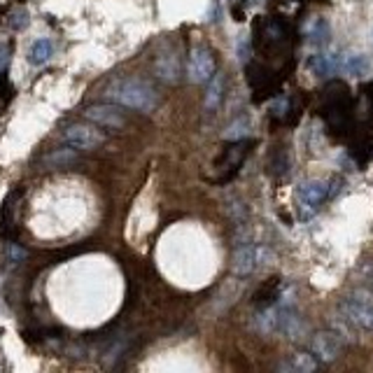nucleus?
Listing matches in <instances>:
<instances>
[{"label": "nucleus", "mask_w": 373, "mask_h": 373, "mask_svg": "<svg viewBox=\"0 0 373 373\" xmlns=\"http://www.w3.org/2000/svg\"><path fill=\"white\" fill-rule=\"evenodd\" d=\"M322 114L329 131L339 133V136H345L348 131H352V96L343 82H329V86H327Z\"/></svg>", "instance_id": "nucleus-2"}, {"label": "nucleus", "mask_w": 373, "mask_h": 373, "mask_svg": "<svg viewBox=\"0 0 373 373\" xmlns=\"http://www.w3.org/2000/svg\"><path fill=\"white\" fill-rule=\"evenodd\" d=\"M369 68H371L369 59L364 54H357V51H345V54L339 56V70L343 75L359 77V75H367Z\"/></svg>", "instance_id": "nucleus-12"}, {"label": "nucleus", "mask_w": 373, "mask_h": 373, "mask_svg": "<svg viewBox=\"0 0 373 373\" xmlns=\"http://www.w3.org/2000/svg\"><path fill=\"white\" fill-rule=\"evenodd\" d=\"M250 119L247 117H238L236 121H231L229 126H227V133H224V138L227 140H243L250 136Z\"/></svg>", "instance_id": "nucleus-20"}, {"label": "nucleus", "mask_w": 373, "mask_h": 373, "mask_svg": "<svg viewBox=\"0 0 373 373\" xmlns=\"http://www.w3.org/2000/svg\"><path fill=\"white\" fill-rule=\"evenodd\" d=\"M7 54H10L7 49H0V70H5V66H7Z\"/></svg>", "instance_id": "nucleus-22"}, {"label": "nucleus", "mask_w": 373, "mask_h": 373, "mask_svg": "<svg viewBox=\"0 0 373 373\" xmlns=\"http://www.w3.org/2000/svg\"><path fill=\"white\" fill-rule=\"evenodd\" d=\"M24 257H26V252L21 250L19 245L7 243V262H19V259H24Z\"/></svg>", "instance_id": "nucleus-21"}, {"label": "nucleus", "mask_w": 373, "mask_h": 373, "mask_svg": "<svg viewBox=\"0 0 373 373\" xmlns=\"http://www.w3.org/2000/svg\"><path fill=\"white\" fill-rule=\"evenodd\" d=\"M250 147L252 143H247V140H229V145L222 149V154L217 156L215 161V168H219V171H227V168H231V171H238V166L243 164V159L250 154Z\"/></svg>", "instance_id": "nucleus-10"}, {"label": "nucleus", "mask_w": 373, "mask_h": 373, "mask_svg": "<svg viewBox=\"0 0 373 373\" xmlns=\"http://www.w3.org/2000/svg\"><path fill=\"white\" fill-rule=\"evenodd\" d=\"M310 73L317 77H329L339 70V56L334 54H315L313 59L308 61Z\"/></svg>", "instance_id": "nucleus-18"}, {"label": "nucleus", "mask_w": 373, "mask_h": 373, "mask_svg": "<svg viewBox=\"0 0 373 373\" xmlns=\"http://www.w3.org/2000/svg\"><path fill=\"white\" fill-rule=\"evenodd\" d=\"M341 315L354 329L373 332V289H357L341 299Z\"/></svg>", "instance_id": "nucleus-3"}, {"label": "nucleus", "mask_w": 373, "mask_h": 373, "mask_svg": "<svg viewBox=\"0 0 373 373\" xmlns=\"http://www.w3.org/2000/svg\"><path fill=\"white\" fill-rule=\"evenodd\" d=\"M215 75V56L208 47H194L189 54V79L194 84H203Z\"/></svg>", "instance_id": "nucleus-8"}, {"label": "nucleus", "mask_w": 373, "mask_h": 373, "mask_svg": "<svg viewBox=\"0 0 373 373\" xmlns=\"http://www.w3.org/2000/svg\"><path fill=\"white\" fill-rule=\"evenodd\" d=\"M367 96H369V101H371V105H373V82H371L369 89H367Z\"/></svg>", "instance_id": "nucleus-23"}, {"label": "nucleus", "mask_w": 373, "mask_h": 373, "mask_svg": "<svg viewBox=\"0 0 373 373\" xmlns=\"http://www.w3.org/2000/svg\"><path fill=\"white\" fill-rule=\"evenodd\" d=\"M306 38H308V44L324 47V44L329 42V26L322 19H313L306 26Z\"/></svg>", "instance_id": "nucleus-19"}, {"label": "nucleus", "mask_w": 373, "mask_h": 373, "mask_svg": "<svg viewBox=\"0 0 373 373\" xmlns=\"http://www.w3.org/2000/svg\"><path fill=\"white\" fill-rule=\"evenodd\" d=\"M275 259L271 247L266 245H243L234 252V262H231V273L247 278V275L257 273L264 266H269Z\"/></svg>", "instance_id": "nucleus-4"}, {"label": "nucleus", "mask_w": 373, "mask_h": 373, "mask_svg": "<svg viewBox=\"0 0 373 373\" xmlns=\"http://www.w3.org/2000/svg\"><path fill=\"white\" fill-rule=\"evenodd\" d=\"M154 70L164 82H177V77H180V61H177L175 54H161L156 59Z\"/></svg>", "instance_id": "nucleus-17"}, {"label": "nucleus", "mask_w": 373, "mask_h": 373, "mask_svg": "<svg viewBox=\"0 0 373 373\" xmlns=\"http://www.w3.org/2000/svg\"><path fill=\"white\" fill-rule=\"evenodd\" d=\"M108 99L114 103L124 105V108L138 110V112H152L159 105V96L152 86L138 77H126V79H117L108 86L105 91Z\"/></svg>", "instance_id": "nucleus-1"}, {"label": "nucleus", "mask_w": 373, "mask_h": 373, "mask_svg": "<svg viewBox=\"0 0 373 373\" xmlns=\"http://www.w3.org/2000/svg\"><path fill=\"white\" fill-rule=\"evenodd\" d=\"M51 56H54V42L49 38H38L31 42L29 47V64L35 68H42L44 64H49Z\"/></svg>", "instance_id": "nucleus-14"}, {"label": "nucleus", "mask_w": 373, "mask_h": 373, "mask_svg": "<svg viewBox=\"0 0 373 373\" xmlns=\"http://www.w3.org/2000/svg\"><path fill=\"white\" fill-rule=\"evenodd\" d=\"M282 299V285H280V278H271L266 285H262V289L254 294V304L259 308H266V306H273L278 304Z\"/></svg>", "instance_id": "nucleus-15"}, {"label": "nucleus", "mask_w": 373, "mask_h": 373, "mask_svg": "<svg viewBox=\"0 0 373 373\" xmlns=\"http://www.w3.org/2000/svg\"><path fill=\"white\" fill-rule=\"evenodd\" d=\"M64 143L73 149H94L103 143V133L89 124H73L64 131Z\"/></svg>", "instance_id": "nucleus-7"}, {"label": "nucleus", "mask_w": 373, "mask_h": 373, "mask_svg": "<svg viewBox=\"0 0 373 373\" xmlns=\"http://www.w3.org/2000/svg\"><path fill=\"white\" fill-rule=\"evenodd\" d=\"M317 359L313 357L310 352H294L289 359L280 362L278 371H285V373H310L317 369Z\"/></svg>", "instance_id": "nucleus-13"}, {"label": "nucleus", "mask_w": 373, "mask_h": 373, "mask_svg": "<svg viewBox=\"0 0 373 373\" xmlns=\"http://www.w3.org/2000/svg\"><path fill=\"white\" fill-rule=\"evenodd\" d=\"M247 79H250L257 103H262L264 99H269V96L278 91V79L273 77L271 70H266L259 64H250V68H247Z\"/></svg>", "instance_id": "nucleus-9"}, {"label": "nucleus", "mask_w": 373, "mask_h": 373, "mask_svg": "<svg viewBox=\"0 0 373 373\" xmlns=\"http://www.w3.org/2000/svg\"><path fill=\"white\" fill-rule=\"evenodd\" d=\"M84 117L105 129H124V124H126L124 114L114 105H91L84 110Z\"/></svg>", "instance_id": "nucleus-11"}, {"label": "nucleus", "mask_w": 373, "mask_h": 373, "mask_svg": "<svg viewBox=\"0 0 373 373\" xmlns=\"http://www.w3.org/2000/svg\"><path fill=\"white\" fill-rule=\"evenodd\" d=\"M308 352L313 354L319 364H332L341 357L343 339L339 336V332H319L308 341Z\"/></svg>", "instance_id": "nucleus-6"}, {"label": "nucleus", "mask_w": 373, "mask_h": 373, "mask_svg": "<svg viewBox=\"0 0 373 373\" xmlns=\"http://www.w3.org/2000/svg\"><path fill=\"white\" fill-rule=\"evenodd\" d=\"M332 182L327 180H308L304 182L297 189V203H299V210L304 217H310L315 215V212L319 210V206L327 201V197L332 194L329 189Z\"/></svg>", "instance_id": "nucleus-5"}, {"label": "nucleus", "mask_w": 373, "mask_h": 373, "mask_svg": "<svg viewBox=\"0 0 373 373\" xmlns=\"http://www.w3.org/2000/svg\"><path fill=\"white\" fill-rule=\"evenodd\" d=\"M224 101V75L215 73L208 79V91H206V110L215 112L219 103Z\"/></svg>", "instance_id": "nucleus-16"}]
</instances>
